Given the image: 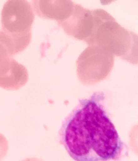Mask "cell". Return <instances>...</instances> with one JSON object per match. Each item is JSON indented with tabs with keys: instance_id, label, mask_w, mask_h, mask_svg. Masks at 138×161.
Masks as SVG:
<instances>
[{
	"instance_id": "obj_1",
	"label": "cell",
	"mask_w": 138,
	"mask_h": 161,
	"mask_svg": "<svg viewBox=\"0 0 138 161\" xmlns=\"http://www.w3.org/2000/svg\"><path fill=\"white\" fill-rule=\"evenodd\" d=\"M105 98L97 92L80 100L63 121L60 143L75 161H118L127 153L105 110Z\"/></svg>"
},
{
	"instance_id": "obj_2",
	"label": "cell",
	"mask_w": 138,
	"mask_h": 161,
	"mask_svg": "<svg viewBox=\"0 0 138 161\" xmlns=\"http://www.w3.org/2000/svg\"><path fill=\"white\" fill-rule=\"evenodd\" d=\"M92 11L94 27L86 43L102 48L132 64H138V35L121 26L104 9Z\"/></svg>"
},
{
	"instance_id": "obj_3",
	"label": "cell",
	"mask_w": 138,
	"mask_h": 161,
	"mask_svg": "<svg viewBox=\"0 0 138 161\" xmlns=\"http://www.w3.org/2000/svg\"><path fill=\"white\" fill-rule=\"evenodd\" d=\"M35 16L33 8L25 0H9L1 12L2 30L18 54L30 44Z\"/></svg>"
},
{
	"instance_id": "obj_4",
	"label": "cell",
	"mask_w": 138,
	"mask_h": 161,
	"mask_svg": "<svg viewBox=\"0 0 138 161\" xmlns=\"http://www.w3.org/2000/svg\"><path fill=\"white\" fill-rule=\"evenodd\" d=\"M114 56L99 47L88 46L76 63L79 80L84 85L92 86L105 80L113 68Z\"/></svg>"
},
{
	"instance_id": "obj_5",
	"label": "cell",
	"mask_w": 138,
	"mask_h": 161,
	"mask_svg": "<svg viewBox=\"0 0 138 161\" xmlns=\"http://www.w3.org/2000/svg\"><path fill=\"white\" fill-rule=\"evenodd\" d=\"M12 57L5 48H0V87L16 90L27 83L29 73L24 66Z\"/></svg>"
},
{
	"instance_id": "obj_6",
	"label": "cell",
	"mask_w": 138,
	"mask_h": 161,
	"mask_svg": "<svg viewBox=\"0 0 138 161\" xmlns=\"http://www.w3.org/2000/svg\"><path fill=\"white\" fill-rule=\"evenodd\" d=\"M58 24L69 36L86 43L91 36L94 27L92 10H90L75 3L70 16Z\"/></svg>"
},
{
	"instance_id": "obj_7",
	"label": "cell",
	"mask_w": 138,
	"mask_h": 161,
	"mask_svg": "<svg viewBox=\"0 0 138 161\" xmlns=\"http://www.w3.org/2000/svg\"><path fill=\"white\" fill-rule=\"evenodd\" d=\"M74 3L72 1H32L35 13L43 19L57 21L58 23L67 19L74 9Z\"/></svg>"
},
{
	"instance_id": "obj_8",
	"label": "cell",
	"mask_w": 138,
	"mask_h": 161,
	"mask_svg": "<svg viewBox=\"0 0 138 161\" xmlns=\"http://www.w3.org/2000/svg\"><path fill=\"white\" fill-rule=\"evenodd\" d=\"M130 145L132 151L138 155V125L132 128L129 134Z\"/></svg>"
},
{
	"instance_id": "obj_9",
	"label": "cell",
	"mask_w": 138,
	"mask_h": 161,
	"mask_svg": "<svg viewBox=\"0 0 138 161\" xmlns=\"http://www.w3.org/2000/svg\"><path fill=\"white\" fill-rule=\"evenodd\" d=\"M9 148L8 142L2 134H0V161L5 157Z\"/></svg>"
},
{
	"instance_id": "obj_10",
	"label": "cell",
	"mask_w": 138,
	"mask_h": 161,
	"mask_svg": "<svg viewBox=\"0 0 138 161\" xmlns=\"http://www.w3.org/2000/svg\"><path fill=\"white\" fill-rule=\"evenodd\" d=\"M22 161H43L40 159H38L36 158H27L26 159Z\"/></svg>"
}]
</instances>
